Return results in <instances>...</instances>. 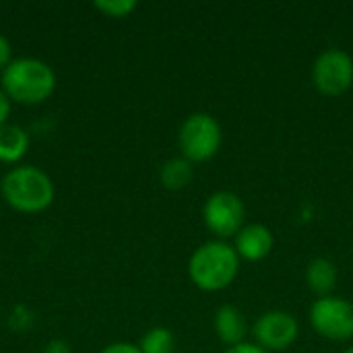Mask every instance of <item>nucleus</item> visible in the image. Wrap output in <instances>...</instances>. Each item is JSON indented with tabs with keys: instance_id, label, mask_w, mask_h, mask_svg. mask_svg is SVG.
<instances>
[{
	"instance_id": "nucleus-1",
	"label": "nucleus",
	"mask_w": 353,
	"mask_h": 353,
	"mask_svg": "<svg viewBox=\"0 0 353 353\" xmlns=\"http://www.w3.org/2000/svg\"><path fill=\"white\" fill-rule=\"evenodd\" d=\"M240 271V256L234 246L213 240L199 246L188 263L192 283L203 292H219L232 285Z\"/></svg>"
},
{
	"instance_id": "nucleus-2",
	"label": "nucleus",
	"mask_w": 353,
	"mask_h": 353,
	"mask_svg": "<svg viewBox=\"0 0 353 353\" xmlns=\"http://www.w3.org/2000/svg\"><path fill=\"white\" fill-rule=\"evenodd\" d=\"M2 85L8 97L21 103H37L54 91L56 77L46 62L35 58H19L4 68Z\"/></svg>"
},
{
	"instance_id": "nucleus-3",
	"label": "nucleus",
	"mask_w": 353,
	"mask_h": 353,
	"mask_svg": "<svg viewBox=\"0 0 353 353\" xmlns=\"http://www.w3.org/2000/svg\"><path fill=\"white\" fill-rule=\"evenodd\" d=\"M2 194L10 207L33 213L46 209L54 201V184L41 170L23 165L4 176Z\"/></svg>"
},
{
	"instance_id": "nucleus-4",
	"label": "nucleus",
	"mask_w": 353,
	"mask_h": 353,
	"mask_svg": "<svg viewBox=\"0 0 353 353\" xmlns=\"http://www.w3.org/2000/svg\"><path fill=\"white\" fill-rule=\"evenodd\" d=\"M221 137L223 134L219 122L211 114L196 112L184 120L178 141L184 159H188L190 163H199L211 159L219 151Z\"/></svg>"
},
{
	"instance_id": "nucleus-5",
	"label": "nucleus",
	"mask_w": 353,
	"mask_h": 353,
	"mask_svg": "<svg viewBox=\"0 0 353 353\" xmlns=\"http://www.w3.org/2000/svg\"><path fill=\"white\" fill-rule=\"evenodd\" d=\"M310 325L325 339L347 341L353 337V304L337 296L319 298L310 308Z\"/></svg>"
},
{
	"instance_id": "nucleus-6",
	"label": "nucleus",
	"mask_w": 353,
	"mask_h": 353,
	"mask_svg": "<svg viewBox=\"0 0 353 353\" xmlns=\"http://www.w3.org/2000/svg\"><path fill=\"white\" fill-rule=\"evenodd\" d=\"M312 83L323 95H343L353 85V58L339 48L323 52L314 60Z\"/></svg>"
},
{
	"instance_id": "nucleus-7",
	"label": "nucleus",
	"mask_w": 353,
	"mask_h": 353,
	"mask_svg": "<svg viewBox=\"0 0 353 353\" xmlns=\"http://www.w3.org/2000/svg\"><path fill=\"white\" fill-rule=\"evenodd\" d=\"M244 203L238 194L230 190H217L213 192L205 207H203V219L205 225L217 236V238H232L238 236V232L244 228Z\"/></svg>"
},
{
	"instance_id": "nucleus-8",
	"label": "nucleus",
	"mask_w": 353,
	"mask_h": 353,
	"mask_svg": "<svg viewBox=\"0 0 353 353\" xmlns=\"http://www.w3.org/2000/svg\"><path fill=\"white\" fill-rule=\"evenodd\" d=\"M252 335L267 353L283 352L298 339V321L285 310H269L254 323Z\"/></svg>"
},
{
	"instance_id": "nucleus-9",
	"label": "nucleus",
	"mask_w": 353,
	"mask_h": 353,
	"mask_svg": "<svg viewBox=\"0 0 353 353\" xmlns=\"http://www.w3.org/2000/svg\"><path fill=\"white\" fill-rule=\"evenodd\" d=\"M275 244V238L271 234V230L263 223H250L244 225L238 236H236V252L238 256L246 259V261H263L271 254Z\"/></svg>"
},
{
	"instance_id": "nucleus-10",
	"label": "nucleus",
	"mask_w": 353,
	"mask_h": 353,
	"mask_svg": "<svg viewBox=\"0 0 353 353\" xmlns=\"http://www.w3.org/2000/svg\"><path fill=\"white\" fill-rule=\"evenodd\" d=\"M215 333L217 337L234 347V345H240L244 343V337L248 333V325H246V319L244 314L236 308V306H221L217 312H215Z\"/></svg>"
},
{
	"instance_id": "nucleus-11",
	"label": "nucleus",
	"mask_w": 353,
	"mask_h": 353,
	"mask_svg": "<svg viewBox=\"0 0 353 353\" xmlns=\"http://www.w3.org/2000/svg\"><path fill=\"white\" fill-rule=\"evenodd\" d=\"M306 283L319 298L331 296L337 285V269L333 261L325 256L312 259L306 267Z\"/></svg>"
},
{
	"instance_id": "nucleus-12",
	"label": "nucleus",
	"mask_w": 353,
	"mask_h": 353,
	"mask_svg": "<svg viewBox=\"0 0 353 353\" xmlns=\"http://www.w3.org/2000/svg\"><path fill=\"white\" fill-rule=\"evenodd\" d=\"M29 137L21 126L2 124L0 126V161H17L25 155Z\"/></svg>"
},
{
	"instance_id": "nucleus-13",
	"label": "nucleus",
	"mask_w": 353,
	"mask_h": 353,
	"mask_svg": "<svg viewBox=\"0 0 353 353\" xmlns=\"http://www.w3.org/2000/svg\"><path fill=\"white\" fill-rule=\"evenodd\" d=\"M192 180V163L184 157H176L163 163L161 168V184L168 190H180L188 186Z\"/></svg>"
},
{
	"instance_id": "nucleus-14",
	"label": "nucleus",
	"mask_w": 353,
	"mask_h": 353,
	"mask_svg": "<svg viewBox=\"0 0 353 353\" xmlns=\"http://www.w3.org/2000/svg\"><path fill=\"white\" fill-rule=\"evenodd\" d=\"M141 352L143 353H172L174 352V335L163 329V327H155L151 329L143 341H141Z\"/></svg>"
},
{
	"instance_id": "nucleus-15",
	"label": "nucleus",
	"mask_w": 353,
	"mask_h": 353,
	"mask_svg": "<svg viewBox=\"0 0 353 353\" xmlns=\"http://www.w3.org/2000/svg\"><path fill=\"white\" fill-rule=\"evenodd\" d=\"M95 8L108 12L110 17H124L137 8V2L134 0H97Z\"/></svg>"
},
{
	"instance_id": "nucleus-16",
	"label": "nucleus",
	"mask_w": 353,
	"mask_h": 353,
	"mask_svg": "<svg viewBox=\"0 0 353 353\" xmlns=\"http://www.w3.org/2000/svg\"><path fill=\"white\" fill-rule=\"evenodd\" d=\"M101 353H143V352H141V347L130 345V343H114V345L105 347Z\"/></svg>"
},
{
	"instance_id": "nucleus-17",
	"label": "nucleus",
	"mask_w": 353,
	"mask_h": 353,
	"mask_svg": "<svg viewBox=\"0 0 353 353\" xmlns=\"http://www.w3.org/2000/svg\"><path fill=\"white\" fill-rule=\"evenodd\" d=\"M12 60H10V43L4 35H0V66H8Z\"/></svg>"
},
{
	"instance_id": "nucleus-18",
	"label": "nucleus",
	"mask_w": 353,
	"mask_h": 353,
	"mask_svg": "<svg viewBox=\"0 0 353 353\" xmlns=\"http://www.w3.org/2000/svg\"><path fill=\"white\" fill-rule=\"evenodd\" d=\"M225 353H267L263 347L254 345V343H240V345H234L230 347Z\"/></svg>"
},
{
	"instance_id": "nucleus-19",
	"label": "nucleus",
	"mask_w": 353,
	"mask_h": 353,
	"mask_svg": "<svg viewBox=\"0 0 353 353\" xmlns=\"http://www.w3.org/2000/svg\"><path fill=\"white\" fill-rule=\"evenodd\" d=\"M8 112H10V101H8V95L0 89V126L4 124V120L8 118Z\"/></svg>"
},
{
	"instance_id": "nucleus-20",
	"label": "nucleus",
	"mask_w": 353,
	"mask_h": 353,
	"mask_svg": "<svg viewBox=\"0 0 353 353\" xmlns=\"http://www.w3.org/2000/svg\"><path fill=\"white\" fill-rule=\"evenodd\" d=\"M46 353H70V352H68V345H66V343H62V341H54V343H50V347H48V352Z\"/></svg>"
},
{
	"instance_id": "nucleus-21",
	"label": "nucleus",
	"mask_w": 353,
	"mask_h": 353,
	"mask_svg": "<svg viewBox=\"0 0 353 353\" xmlns=\"http://www.w3.org/2000/svg\"><path fill=\"white\" fill-rule=\"evenodd\" d=\"M343 353H353V347H350V350H345V352Z\"/></svg>"
}]
</instances>
